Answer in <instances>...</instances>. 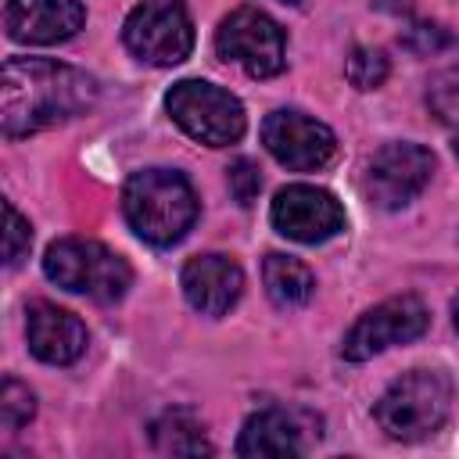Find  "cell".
<instances>
[{
  "instance_id": "6da1fadb",
  "label": "cell",
  "mask_w": 459,
  "mask_h": 459,
  "mask_svg": "<svg viewBox=\"0 0 459 459\" xmlns=\"http://www.w3.org/2000/svg\"><path fill=\"white\" fill-rule=\"evenodd\" d=\"M97 100V79L50 57H7L0 79V129L7 140L79 118Z\"/></svg>"
},
{
  "instance_id": "7a4b0ae2",
  "label": "cell",
  "mask_w": 459,
  "mask_h": 459,
  "mask_svg": "<svg viewBox=\"0 0 459 459\" xmlns=\"http://www.w3.org/2000/svg\"><path fill=\"white\" fill-rule=\"evenodd\" d=\"M122 212L129 230L154 244L169 247L183 240V233L197 219V194L190 179L176 169H140L126 179L122 190Z\"/></svg>"
},
{
  "instance_id": "3957f363",
  "label": "cell",
  "mask_w": 459,
  "mask_h": 459,
  "mask_svg": "<svg viewBox=\"0 0 459 459\" xmlns=\"http://www.w3.org/2000/svg\"><path fill=\"white\" fill-rule=\"evenodd\" d=\"M455 387L441 369H409L387 384L373 405V420L394 441H420L445 427L452 416Z\"/></svg>"
},
{
  "instance_id": "277c9868",
  "label": "cell",
  "mask_w": 459,
  "mask_h": 459,
  "mask_svg": "<svg viewBox=\"0 0 459 459\" xmlns=\"http://www.w3.org/2000/svg\"><path fill=\"white\" fill-rule=\"evenodd\" d=\"M43 273L57 287H65L72 294H86L100 305L118 301L133 283L129 262L118 251H111L108 244L90 240V237L54 240L43 255Z\"/></svg>"
},
{
  "instance_id": "5b68a950",
  "label": "cell",
  "mask_w": 459,
  "mask_h": 459,
  "mask_svg": "<svg viewBox=\"0 0 459 459\" xmlns=\"http://www.w3.org/2000/svg\"><path fill=\"white\" fill-rule=\"evenodd\" d=\"M165 111L190 140H197L204 147H230L247 129L244 104L230 90L204 82V79L176 82L165 93Z\"/></svg>"
},
{
  "instance_id": "8992f818",
  "label": "cell",
  "mask_w": 459,
  "mask_h": 459,
  "mask_svg": "<svg viewBox=\"0 0 459 459\" xmlns=\"http://www.w3.org/2000/svg\"><path fill=\"white\" fill-rule=\"evenodd\" d=\"M122 39L129 54L147 65L169 68L190 57L194 50V22L186 0H143L129 11L122 25Z\"/></svg>"
},
{
  "instance_id": "52a82bcc",
  "label": "cell",
  "mask_w": 459,
  "mask_h": 459,
  "mask_svg": "<svg viewBox=\"0 0 459 459\" xmlns=\"http://www.w3.org/2000/svg\"><path fill=\"white\" fill-rule=\"evenodd\" d=\"M215 50L222 61L244 68L251 79L280 75L287 65V39L283 29L258 7L230 11L215 29Z\"/></svg>"
},
{
  "instance_id": "ba28073f",
  "label": "cell",
  "mask_w": 459,
  "mask_h": 459,
  "mask_svg": "<svg viewBox=\"0 0 459 459\" xmlns=\"http://www.w3.org/2000/svg\"><path fill=\"white\" fill-rule=\"evenodd\" d=\"M427 323H430L427 305L416 294L387 298V301L373 305L369 312H362L351 323V330L341 341V355L348 362H366V359H373V355H380L394 344L416 341L427 330Z\"/></svg>"
},
{
  "instance_id": "9c48e42d",
  "label": "cell",
  "mask_w": 459,
  "mask_h": 459,
  "mask_svg": "<svg viewBox=\"0 0 459 459\" xmlns=\"http://www.w3.org/2000/svg\"><path fill=\"white\" fill-rule=\"evenodd\" d=\"M430 176H434V154L420 143L394 140V143H384L369 158L362 190H366L369 204L394 212V208H405L409 201H416L423 194V186L430 183Z\"/></svg>"
},
{
  "instance_id": "30bf717a",
  "label": "cell",
  "mask_w": 459,
  "mask_h": 459,
  "mask_svg": "<svg viewBox=\"0 0 459 459\" xmlns=\"http://www.w3.org/2000/svg\"><path fill=\"white\" fill-rule=\"evenodd\" d=\"M262 143L290 172H319L337 158L333 129L323 126L319 118H308L305 111H294V108H280V111L265 115Z\"/></svg>"
},
{
  "instance_id": "8fae6325",
  "label": "cell",
  "mask_w": 459,
  "mask_h": 459,
  "mask_svg": "<svg viewBox=\"0 0 459 459\" xmlns=\"http://www.w3.org/2000/svg\"><path fill=\"white\" fill-rule=\"evenodd\" d=\"M269 219H273L276 233H283L287 240H298V244H323V240H330L344 230L341 201L330 190L308 186V183L283 186L273 197Z\"/></svg>"
},
{
  "instance_id": "7c38bea8",
  "label": "cell",
  "mask_w": 459,
  "mask_h": 459,
  "mask_svg": "<svg viewBox=\"0 0 459 459\" xmlns=\"http://www.w3.org/2000/svg\"><path fill=\"white\" fill-rule=\"evenodd\" d=\"M86 22L79 0H7L4 25L14 43L50 47L72 39Z\"/></svg>"
},
{
  "instance_id": "4fadbf2b",
  "label": "cell",
  "mask_w": 459,
  "mask_h": 459,
  "mask_svg": "<svg viewBox=\"0 0 459 459\" xmlns=\"http://www.w3.org/2000/svg\"><path fill=\"white\" fill-rule=\"evenodd\" d=\"M179 287L201 316H226L244 294V269L230 255H194L179 273Z\"/></svg>"
},
{
  "instance_id": "5bb4252c",
  "label": "cell",
  "mask_w": 459,
  "mask_h": 459,
  "mask_svg": "<svg viewBox=\"0 0 459 459\" xmlns=\"http://www.w3.org/2000/svg\"><path fill=\"white\" fill-rule=\"evenodd\" d=\"M25 341L39 362L72 366L86 351V326L68 308H57L50 301H32L25 308Z\"/></svg>"
},
{
  "instance_id": "9a60e30c",
  "label": "cell",
  "mask_w": 459,
  "mask_h": 459,
  "mask_svg": "<svg viewBox=\"0 0 459 459\" xmlns=\"http://www.w3.org/2000/svg\"><path fill=\"white\" fill-rule=\"evenodd\" d=\"M305 416L287 412V409H262L247 416L240 437H237V455L258 459V455H301L308 448L305 441Z\"/></svg>"
},
{
  "instance_id": "2e32d148",
  "label": "cell",
  "mask_w": 459,
  "mask_h": 459,
  "mask_svg": "<svg viewBox=\"0 0 459 459\" xmlns=\"http://www.w3.org/2000/svg\"><path fill=\"white\" fill-rule=\"evenodd\" d=\"M262 280H265V294L273 298V305L280 308H301L312 301L316 294V276L312 269L283 251H269L262 262Z\"/></svg>"
},
{
  "instance_id": "e0dca14e",
  "label": "cell",
  "mask_w": 459,
  "mask_h": 459,
  "mask_svg": "<svg viewBox=\"0 0 459 459\" xmlns=\"http://www.w3.org/2000/svg\"><path fill=\"white\" fill-rule=\"evenodd\" d=\"M151 441H154V448L161 455H212L204 427L190 412H183V409L161 412L151 423Z\"/></svg>"
},
{
  "instance_id": "ac0fdd59",
  "label": "cell",
  "mask_w": 459,
  "mask_h": 459,
  "mask_svg": "<svg viewBox=\"0 0 459 459\" xmlns=\"http://www.w3.org/2000/svg\"><path fill=\"white\" fill-rule=\"evenodd\" d=\"M344 75H348V82L355 90H377L391 75V61L377 47H355L348 54V61H344Z\"/></svg>"
},
{
  "instance_id": "d6986e66",
  "label": "cell",
  "mask_w": 459,
  "mask_h": 459,
  "mask_svg": "<svg viewBox=\"0 0 459 459\" xmlns=\"http://www.w3.org/2000/svg\"><path fill=\"white\" fill-rule=\"evenodd\" d=\"M32 416H36V394L22 380L4 377V384H0V427L4 430H18Z\"/></svg>"
},
{
  "instance_id": "ffe728a7",
  "label": "cell",
  "mask_w": 459,
  "mask_h": 459,
  "mask_svg": "<svg viewBox=\"0 0 459 459\" xmlns=\"http://www.w3.org/2000/svg\"><path fill=\"white\" fill-rule=\"evenodd\" d=\"M427 108L437 122L459 126V68H445L427 86Z\"/></svg>"
},
{
  "instance_id": "44dd1931",
  "label": "cell",
  "mask_w": 459,
  "mask_h": 459,
  "mask_svg": "<svg viewBox=\"0 0 459 459\" xmlns=\"http://www.w3.org/2000/svg\"><path fill=\"white\" fill-rule=\"evenodd\" d=\"M398 43H402L409 54L427 57V54H441V50L455 47V36H452L445 25H437V22H412V25L398 36Z\"/></svg>"
},
{
  "instance_id": "7402d4cb",
  "label": "cell",
  "mask_w": 459,
  "mask_h": 459,
  "mask_svg": "<svg viewBox=\"0 0 459 459\" xmlns=\"http://www.w3.org/2000/svg\"><path fill=\"white\" fill-rule=\"evenodd\" d=\"M29 247H32V226H29V219L11 201H4V262L14 269L29 255Z\"/></svg>"
},
{
  "instance_id": "603a6c76",
  "label": "cell",
  "mask_w": 459,
  "mask_h": 459,
  "mask_svg": "<svg viewBox=\"0 0 459 459\" xmlns=\"http://www.w3.org/2000/svg\"><path fill=\"white\" fill-rule=\"evenodd\" d=\"M226 183H230V194H233V201L247 208V204L258 197V190H262V176H258V165H255L251 158H237V161L230 165V172H226Z\"/></svg>"
},
{
  "instance_id": "cb8c5ba5",
  "label": "cell",
  "mask_w": 459,
  "mask_h": 459,
  "mask_svg": "<svg viewBox=\"0 0 459 459\" xmlns=\"http://www.w3.org/2000/svg\"><path fill=\"white\" fill-rule=\"evenodd\" d=\"M412 4L416 0H377V7L387 14H405V11H412Z\"/></svg>"
},
{
  "instance_id": "d4e9b609",
  "label": "cell",
  "mask_w": 459,
  "mask_h": 459,
  "mask_svg": "<svg viewBox=\"0 0 459 459\" xmlns=\"http://www.w3.org/2000/svg\"><path fill=\"white\" fill-rule=\"evenodd\" d=\"M452 316H455V326H459V298H455V305H452Z\"/></svg>"
},
{
  "instance_id": "484cf974",
  "label": "cell",
  "mask_w": 459,
  "mask_h": 459,
  "mask_svg": "<svg viewBox=\"0 0 459 459\" xmlns=\"http://www.w3.org/2000/svg\"><path fill=\"white\" fill-rule=\"evenodd\" d=\"M452 147H455V158H459V133H455V143Z\"/></svg>"
},
{
  "instance_id": "4316f807",
  "label": "cell",
  "mask_w": 459,
  "mask_h": 459,
  "mask_svg": "<svg viewBox=\"0 0 459 459\" xmlns=\"http://www.w3.org/2000/svg\"><path fill=\"white\" fill-rule=\"evenodd\" d=\"M283 4H298V0H283Z\"/></svg>"
}]
</instances>
